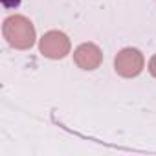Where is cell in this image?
<instances>
[{
	"label": "cell",
	"mask_w": 156,
	"mask_h": 156,
	"mask_svg": "<svg viewBox=\"0 0 156 156\" xmlns=\"http://www.w3.org/2000/svg\"><path fill=\"white\" fill-rule=\"evenodd\" d=\"M0 2H2L4 9H15V8H19V6H20L22 0H0Z\"/></svg>",
	"instance_id": "6da1fadb"
}]
</instances>
